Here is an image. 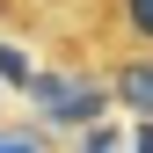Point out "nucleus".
I'll use <instances>...</instances> for the list:
<instances>
[{
    "label": "nucleus",
    "instance_id": "f257e3e1",
    "mask_svg": "<svg viewBox=\"0 0 153 153\" xmlns=\"http://www.w3.org/2000/svg\"><path fill=\"white\" fill-rule=\"evenodd\" d=\"M117 95H124L131 109H153V66H124L117 73Z\"/></svg>",
    "mask_w": 153,
    "mask_h": 153
},
{
    "label": "nucleus",
    "instance_id": "f03ea898",
    "mask_svg": "<svg viewBox=\"0 0 153 153\" xmlns=\"http://www.w3.org/2000/svg\"><path fill=\"white\" fill-rule=\"evenodd\" d=\"M117 15H124V29L139 44H153V0H117Z\"/></svg>",
    "mask_w": 153,
    "mask_h": 153
},
{
    "label": "nucleus",
    "instance_id": "7ed1b4c3",
    "mask_svg": "<svg viewBox=\"0 0 153 153\" xmlns=\"http://www.w3.org/2000/svg\"><path fill=\"white\" fill-rule=\"evenodd\" d=\"M0 153H36V139H0Z\"/></svg>",
    "mask_w": 153,
    "mask_h": 153
}]
</instances>
